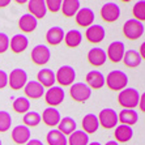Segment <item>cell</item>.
<instances>
[{
  "label": "cell",
  "mask_w": 145,
  "mask_h": 145,
  "mask_svg": "<svg viewBox=\"0 0 145 145\" xmlns=\"http://www.w3.org/2000/svg\"><path fill=\"white\" fill-rule=\"evenodd\" d=\"M12 125V116L7 111H0V132H7Z\"/></svg>",
  "instance_id": "cell-36"
},
{
  "label": "cell",
  "mask_w": 145,
  "mask_h": 145,
  "mask_svg": "<svg viewBox=\"0 0 145 145\" xmlns=\"http://www.w3.org/2000/svg\"><path fill=\"white\" fill-rule=\"evenodd\" d=\"M69 94L76 102H86L91 95V89L84 82H76L71 85Z\"/></svg>",
  "instance_id": "cell-5"
},
{
  "label": "cell",
  "mask_w": 145,
  "mask_h": 145,
  "mask_svg": "<svg viewBox=\"0 0 145 145\" xmlns=\"http://www.w3.org/2000/svg\"><path fill=\"white\" fill-rule=\"evenodd\" d=\"M26 145H43V142L38 140V138H33V140H29L26 142Z\"/></svg>",
  "instance_id": "cell-41"
},
{
  "label": "cell",
  "mask_w": 145,
  "mask_h": 145,
  "mask_svg": "<svg viewBox=\"0 0 145 145\" xmlns=\"http://www.w3.org/2000/svg\"><path fill=\"white\" fill-rule=\"evenodd\" d=\"M82 131L88 135V133H94L95 131H98L99 127V121H98L97 115L94 114H86L82 118Z\"/></svg>",
  "instance_id": "cell-23"
},
{
  "label": "cell",
  "mask_w": 145,
  "mask_h": 145,
  "mask_svg": "<svg viewBox=\"0 0 145 145\" xmlns=\"http://www.w3.org/2000/svg\"><path fill=\"white\" fill-rule=\"evenodd\" d=\"M37 26H38L37 18L33 17L30 13H26L24 16H21L20 20H18V27L24 33H31V31H34L37 29Z\"/></svg>",
  "instance_id": "cell-21"
},
{
  "label": "cell",
  "mask_w": 145,
  "mask_h": 145,
  "mask_svg": "<svg viewBox=\"0 0 145 145\" xmlns=\"http://www.w3.org/2000/svg\"><path fill=\"white\" fill-rule=\"evenodd\" d=\"M138 55L141 56L142 60L145 59V43H142L141 46H140V52H138Z\"/></svg>",
  "instance_id": "cell-42"
},
{
  "label": "cell",
  "mask_w": 145,
  "mask_h": 145,
  "mask_svg": "<svg viewBox=\"0 0 145 145\" xmlns=\"http://www.w3.org/2000/svg\"><path fill=\"white\" fill-rule=\"evenodd\" d=\"M8 85V74L5 71L0 69V89H4Z\"/></svg>",
  "instance_id": "cell-39"
},
{
  "label": "cell",
  "mask_w": 145,
  "mask_h": 145,
  "mask_svg": "<svg viewBox=\"0 0 145 145\" xmlns=\"http://www.w3.org/2000/svg\"><path fill=\"white\" fill-rule=\"evenodd\" d=\"M86 85L90 89H101L105 86V76L99 71H90L86 74Z\"/></svg>",
  "instance_id": "cell-20"
},
{
  "label": "cell",
  "mask_w": 145,
  "mask_h": 145,
  "mask_svg": "<svg viewBox=\"0 0 145 145\" xmlns=\"http://www.w3.org/2000/svg\"><path fill=\"white\" fill-rule=\"evenodd\" d=\"M94 22V12L90 8H80L76 13V24L81 27H89Z\"/></svg>",
  "instance_id": "cell-13"
},
{
  "label": "cell",
  "mask_w": 145,
  "mask_h": 145,
  "mask_svg": "<svg viewBox=\"0 0 145 145\" xmlns=\"http://www.w3.org/2000/svg\"><path fill=\"white\" fill-rule=\"evenodd\" d=\"M30 129L25 127L24 124H20V125H16L12 131V140H13L16 144L18 145H22V144H26L29 140H30Z\"/></svg>",
  "instance_id": "cell-15"
},
{
  "label": "cell",
  "mask_w": 145,
  "mask_h": 145,
  "mask_svg": "<svg viewBox=\"0 0 145 145\" xmlns=\"http://www.w3.org/2000/svg\"><path fill=\"white\" fill-rule=\"evenodd\" d=\"M38 82H39L43 88H51L55 84V73L48 68H43L40 69L37 74Z\"/></svg>",
  "instance_id": "cell-24"
},
{
  "label": "cell",
  "mask_w": 145,
  "mask_h": 145,
  "mask_svg": "<svg viewBox=\"0 0 145 145\" xmlns=\"http://www.w3.org/2000/svg\"><path fill=\"white\" fill-rule=\"evenodd\" d=\"M0 145H1V140H0Z\"/></svg>",
  "instance_id": "cell-46"
},
{
  "label": "cell",
  "mask_w": 145,
  "mask_h": 145,
  "mask_svg": "<svg viewBox=\"0 0 145 145\" xmlns=\"http://www.w3.org/2000/svg\"><path fill=\"white\" fill-rule=\"evenodd\" d=\"M30 108V101L26 97H18L13 101V110L18 114H26Z\"/></svg>",
  "instance_id": "cell-33"
},
{
  "label": "cell",
  "mask_w": 145,
  "mask_h": 145,
  "mask_svg": "<svg viewBox=\"0 0 145 145\" xmlns=\"http://www.w3.org/2000/svg\"><path fill=\"white\" fill-rule=\"evenodd\" d=\"M57 125H59V129H57V131L60 132V133H63L64 136L73 133V132L76 131V128H77L76 121H74L71 116H65V118H63L60 121H59V124Z\"/></svg>",
  "instance_id": "cell-28"
},
{
  "label": "cell",
  "mask_w": 145,
  "mask_h": 145,
  "mask_svg": "<svg viewBox=\"0 0 145 145\" xmlns=\"http://www.w3.org/2000/svg\"><path fill=\"white\" fill-rule=\"evenodd\" d=\"M46 40L51 46H56L64 40V30L60 26H54L48 29L46 33Z\"/></svg>",
  "instance_id": "cell-22"
},
{
  "label": "cell",
  "mask_w": 145,
  "mask_h": 145,
  "mask_svg": "<svg viewBox=\"0 0 145 145\" xmlns=\"http://www.w3.org/2000/svg\"><path fill=\"white\" fill-rule=\"evenodd\" d=\"M31 60H33L34 64L37 65H44L46 63H48L51 57V52H50V48L44 44H38L35 47L31 50Z\"/></svg>",
  "instance_id": "cell-9"
},
{
  "label": "cell",
  "mask_w": 145,
  "mask_h": 145,
  "mask_svg": "<svg viewBox=\"0 0 145 145\" xmlns=\"http://www.w3.org/2000/svg\"><path fill=\"white\" fill-rule=\"evenodd\" d=\"M138 108L141 110L142 112L145 111V94L142 93V94H140V101H138Z\"/></svg>",
  "instance_id": "cell-40"
},
{
  "label": "cell",
  "mask_w": 145,
  "mask_h": 145,
  "mask_svg": "<svg viewBox=\"0 0 145 145\" xmlns=\"http://www.w3.org/2000/svg\"><path fill=\"white\" fill-rule=\"evenodd\" d=\"M101 17L106 22H115L120 17V8L118 4L112 1L105 3L101 8Z\"/></svg>",
  "instance_id": "cell-8"
},
{
  "label": "cell",
  "mask_w": 145,
  "mask_h": 145,
  "mask_svg": "<svg viewBox=\"0 0 145 145\" xmlns=\"http://www.w3.org/2000/svg\"><path fill=\"white\" fill-rule=\"evenodd\" d=\"M123 63H124L125 67H128V68H136L138 67V65L141 64V56L138 55L137 51L135 50H128V51H125L124 52V56H123Z\"/></svg>",
  "instance_id": "cell-27"
},
{
  "label": "cell",
  "mask_w": 145,
  "mask_h": 145,
  "mask_svg": "<svg viewBox=\"0 0 145 145\" xmlns=\"http://www.w3.org/2000/svg\"><path fill=\"white\" fill-rule=\"evenodd\" d=\"M27 8H29V12L33 17L35 18H43L46 16V12H47V8H46V1L44 0H30L27 3Z\"/></svg>",
  "instance_id": "cell-18"
},
{
  "label": "cell",
  "mask_w": 145,
  "mask_h": 145,
  "mask_svg": "<svg viewBox=\"0 0 145 145\" xmlns=\"http://www.w3.org/2000/svg\"><path fill=\"white\" fill-rule=\"evenodd\" d=\"M46 140H47V144L48 145H67L68 144V140L63 133L57 131V129H52L47 133L46 136Z\"/></svg>",
  "instance_id": "cell-31"
},
{
  "label": "cell",
  "mask_w": 145,
  "mask_h": 145,
  "mask_svg": "<svg viewBox=\"0 0 145 145\" xmlns=\"http://www.w3.org/2000/svg\"><path fill=\"white\" fill-rule=\"evenodd\" d=\"M80 9V1L78 0H64L61 1V12L65 17L76 16Z\"/></svg>",
  "instance_id": "cell-29"
},
{
  "label": "cell",
  "mask_w": 145,
  "mask_h": 145,
  "mask_svg": "<svg viewBox=\"0 0 145 145\" xmlns=\"http://www.w3.org/2000/svg\"><path fill=\"white\" fill-rule=\"evenodd\" d=\"M105 27L101 26V25H90L86 29V33H85V37L90 43H99L105 39Z\"/></svg>",
  "instance_id": "cell-12"
},
{
  "label": "cell",
  "mask_w": 145,
  "mask_h": 145,
  "mask_svg": "<svg viewBox=\"0 0 145 145\" xmlns=\"http://www.w3.org/2000/svg\"><path fill=\"white\" fill-rule=\"evenodd\" d=\"M124 52H125L124 43L120 42V40H116V42L110 43V46L107 48V52H106V56L112 63H119V61H121L123 56H124Z\"/></svg>",
  "instance_id": "cell-11"
},
{
  "label": "cell",
  "mask_w": 145,
  "mask_h": 145,
  "mask_svg": "<svg viewBox=\"0 0 145 145\" xmlns=\"http://www.w3.org/2000/svg\"><path fill=\"white\" fill-rule=\"evenodd\" d=\"M25 95L31 99H38L44 95V88L38 82V81H29L24 88Z\"/></svg>",
  "instance_id": "cell-17"
},
{
  "label": "cell",
  "mask_w": 145,
  "mask_h": 145,
  "mask_svg": "<svg viewBox=\"0 0 145 145\" xmlns=\"http://www.w3.org/2000/svg\"><path fill=\"white\" fill-rule=\"evenodd\" d=\"M29 46V39L25 37L24 34H16L12 39L9 40V48L13 51L14 54H21Z\"/></svg>",
  "instance_id": "cell-19"
},
{
  "label": "cell",
  "mask_w": 145,
  "mask_h": 145,
  "mask_svg": "<svg viewBox=\"0 0 145 145\" xmlns=\"http://www.w3.org/2000/svg\"><path fill=\"white\" fill-rule=\"evenodd\" d=\"M132 13H133V16H135V20L140 21V22H142V21L145 20V1L144 0L137 1V3L133 5V8H132Z\"/></svg>",
  "instance_id": "cell-35"
},
{
  "label": "cell",
  "mask_w": 145,
  "mask_h": 145,
  "mask_svg": "<svg viewBox=\"0 0 145 145\" xmlns=\"http://www.w3.org/2000/svg\"><path fill=\"white\" fill-rule=\"evenodd\" d=\"M68 144L69 145H88L89 144V136L85 133L84 131H76L69 135Z\"/></svg>",
  "instance_id": "cell-32"
},
{
  "label": "cell",
  "mask_w": 145,
  "mask_h": 145,
  "mask_svg": "<svg viewBox=\"0 0 145 145\" xmlns=\"http://www.w3.org/2000/svg\"><path fill=\"white\" fill-rule=\"evenodd\" d=\"M64 97H65V93L60 86H51L46 91V94H44V101L51 107H55V106L60 105L61 102H63Z\"/></svg>",
  "instance_id": "cell-10"
},
{
  "label": "cell",
  "mask_w": 145,
  "mask_h": 145,
  "mask_svg": "<svg viewBox=\"0 0 145 145\" xmlns=\"http://www.w3.org/2000/svg\"><path fill=\"white\" fill-rule=\"evenodd\" d=\"M118 120L120 121L121 124L131 127V125H133V124L137 123L138 114L135 111V110H127V108H124V110H121V111L119 112Z\"/></svg>",
  "instance_id": "cell-25"
},
{
  "label": "cell",
  "mask_w": 145,
  "mask_h": 145,
  "mask_svg": "<svg viewBox=\"0 0 145 145\" xmlns=\"http://www.w3.org/2000/svg\"><path fill=\"white\" fill-rule=\"evenodd\" d=\"M107 60L106 51L101 47H94L88 52V61L93 67H101Z\"/></svg>",
  "instance_id": "cell-14"
},
{
  "label": "cell",
  "mask_w": 145,
  "mask_h": 145,
  "mask_svg": "<svg viewBox=\"0 0 145 145\" xmlns=\"http://www.w3.org/2000/svg\"><path fill=\"white\" fill-rule=\"evenodd\" d=\"M88 145H102L101 142H98V141H93V142H89Z\"/></svg>",
  "instance_id": "cell-45"
},
{
  "label": "cell",
  "mask_w": 145,
  "mask_h": 145,
  "mask_svg": "<svg viewBox=\"0 0 145 145\" xmlns=\"http://www.w3.org/2000/svg\"><path fill=\"white\" fill-rule=\"evenodd\" d=\"M64 40H65L67 47L74 48V47H77V46H80L81 40H82V34L78 30H76V29H72L67 34H64Z\"/></svg>",
  "instance_id": "cell-30"
},
{
  "label": "cell",
  "mask_w": 145,
  "mask_h": 145,
  "mask_svg": "<svg viewBox=\"0 0 145 145\" xmlns=\"http://www.w3.org/2000/svg\"><path fill=\"white\" fill-rule=\"evenodd\" d=\"M138 101H140V93L133 88L123 89L118 94V103L127 110H133L135 107H137Z\"/></svg>",
  "instance_id": "cell-1"
},
{
  "label": "cell",
  "mask_w": 145,
  "mask_h": 145,
  "mask_svg": "<svg viewBox=\"0 0 145 145\" xmlns=\"http://www.w3.org/2000/svg\"><path fill=\"white\" fill-rule=\"evenodd\" d=\"M9 48V38L5 33H0V54H4Z\"/></svg>",
  "instance_id": "cell-38"
},
{
  "label": "cell",
  "mask_w": 145,
  "mask_h": 145,
  "mask_svg": "<svg viewBox=\"0 0 145 145\" xmlns=\"http://www.w3.org/2000/svg\"><path fill=\"white\" fill-rule=\"evenodd\" d=\"M106 145H119L116 141H107L106 142Z\"/></svg>",
  "instance_id": "cell-44"
},
{
  "label": "cell",
  "mask_w": 145,
  "mask_h": 145,
  "mask_svg": "<svg viewBox=\"0 0 145 145\" xmlns=\"http://www.w3.org/2000/svg\"><path fill=\"white\" fill-rule=\"evenodd\" d=\"M9 3H10V0H0V8L7 7Z\"/></svg>",
  "instance_id": "cell-43"
},
{
  "label": "cell",
  "mask_w": 145,
  "mask_h": 145,
  "mask_svg": "<svg viewBox=\"0 0 145 145\" xmlns=\"http://www.w3.org/2000/svg\"><path fill=\"white\" fill-rule=\"evenodd\" d=\"M144 30H145L144 24L137 20H135V18H131V20L125 21L124 25H123L124 37L131 40H136V39H138V38H141L142 34H144Z\"/></svg>",
  "instance_id": "cell-3"
},
{
  "label": "cell",
  "mask_w": 145,
  "mask_h": 145,
  "mask_svg": "<svg viewBox=\"0 0 145 145\" xmlns=\"http://www.w3.org/2000/svg\"><path fill=\"white\" fill-rule=\"evenodd\" d=\"M46 8L50 9L52 13H56L61 9V0H47L46 1Z\"/></svg>",
  "instance_id": "cell-37"
},
{
  "label": "cell",
  "mask_w": 145,
  "mask_h": 145,
  "mask_svg": "<svg viewBox=\"0 0 145 145\" xmlns=\"http://www.w3.org/2000/svg\"><path fill=\"white\" fill-rule=\"evenodd\" d=\"M114 136L116 138V142H127L129 141L133 136V129L128 125H124V124H120L115 128L114 132Z\"/></svg>",
  "instance_id": "cell-26"
},
{
  "label": "cell",
  "mask_w": 145,
  "mask_h": 145,
  "mask_svg": "<svg viewBox=\"0 0 145 145\" xmlns=\"http://www.w3.org/2000/svg\"><path fill=\"white\" fill-rule=\"evenodd\" d=\"M55 80L61 85V86H71L76 80V71L71 65H63L57 69L55 74Z\"/></svg>",
  "instance_id": "cell-4"
},
{
  "label": "cell",
  "mask_w": 145,
  "mask_h": 145,
  "mask_svg": "<svg viewBox=\"0 0 145 145\" xmlns=\"http://www.w3.org/2000/svg\"><path fill=\"white\" fill-rule=\"evenodd\" d=\"M8 84L13 90H20L27 84V73L21 68H14L8 76Z\"/></svg>",
  "instance_id": "cell-6"
},
{
  "label": "cell",
  "mask_w": 145,
  "mask_h": 145,
  "mask_svg": "<svg viewBox=\"0 0 145 145\" xmlns=\"http://www.w3.org/2000/svg\"><path fill=\"white\" fill-rule=\"evenodd\" d=\"M128 84V77L123 71H111L107 74V77H105V85H107L108 89L111 90H123L125 89Z\"/></svg>",
  "instance_id": "cell-2"
},
{
  "label": "cell",
  "mask_w": 145,
  "mask_h": 145,
  "mask_svg": "<svg viewBox=\"0 0 145 145\" xmlns=\"http://www.w3.org/2000/svg\"><path fill=\"white\" fill-rule=\"evenodd\" d=\"M40 115L37 111H27L24 115V125L25 127H37L40 123Z\"/></svg>",
  "instance_id": "cell-34"
},
{
  "label": "cell",
  "mask_w": 145,
  "mask_h": 145,
  "mask_svg": "<svg viewBox=\"0 0 145 145\" xmlns=\"http://www.w3.org/2000/svg\"><path fill=\"white\" fill-rule=\"evenodd\" d=\"M40 120L44 121V124L48 125V127H55L61 120L60 112L57 111L55 107H47V108H44L43 114L40 116Z\"/></svg>",
  "instance_id": "cell-16"
},
{
  "label": "cell",
  "mask_w": 145,
  "mask_h": 145,
  "mask_svg": "<svg viewBox=\"0 0 145 145\" xmlns=\"http://www.w3.org/2000/svg\"><path fill=\"white\" fill-rule=\"evenodd\" d=\"M99 124L106 129H111L114 127H116L118 124V114L112 108H103L99 111V115L97 116Z\"/></svg>",
  "instance_id": "cell-7"
}]
</instances>
